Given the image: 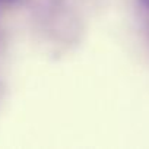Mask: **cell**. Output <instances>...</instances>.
I'll list each match as a JSON object with an SVG mask.
<instances>
[{
	"label": "cell",
	"mask_w": 149,
	"mask_h": 149,
	"mask_svg": "<svg viewBox=\"0 0 149 149\" xmlns=\"http://www.w3.org/2000/svg\"><path fill=\"white\" fill-rule=\"evenodd\" d=\"M139 2L142 3V6H143V8H146V9L149 10V0H139Z\"/></svg>",
	"instance_id": "obj_1"
}]
</instances>
